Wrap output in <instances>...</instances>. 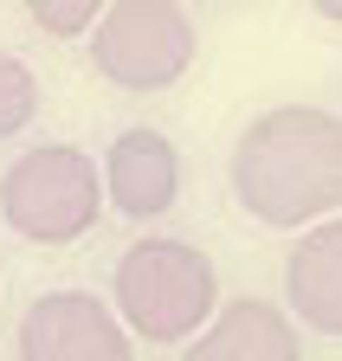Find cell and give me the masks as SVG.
<instances>
[{
    "label": "cell",
    "instance_id": "1",
    "mask_svg": "<svg viewBox=\"0 0 342 361\" xmlns=\"http://www.w3.org/2000/svg\"><path fill=\"white\" fill-rule=\"evenodd\" d=\"M233 200L259 226H317L342 207V123L317 104L259 110L233 142Z\"/></svg>",
    "mask_w": 342,
    "mask_h": 361
},
{
    "label": "cell",
    "instance_id": "7",
    "mask_svg": "<svg viewBox=\"0 0 342 361\" xmlns=\"http://www.w3.org/2000/svg\"><path fill=\"white\" fill-rule=\"evenodd\" d=\"M181 361H304V336L278 303L233 297L226 310H213V323L188 342Z\"/></svg>",
    "mask_w": 342,
    "mask_h": 361
},
{
    "label": "cell",
    "instance_id": "8",
    "mask_svg": "<svg viewBox=\"0 0 342 361\" xmlns=\"http://www.w3.org/2000/svg\"><path fill=\"white\" fill-rule=\"evenodd\" d=\"M284 303H291V323L317 336H342V219L304 226V239L284 258Z\"/></svg>",
    "mask_w": 342,
    "mask_h": 361
},
{
    "label": "cell",
    "instance_id": "10",
    "mask_svg": "<svg viewBox=\"0 0 342 361\" xmlns=\"http://www.w3.org/2000/svg\"><path fill=\"white\" fill-rule=\"evenodd\" d=\"M97 0H32L26 7V20L39 26V32H52V39H78V32H91L97 26Z\"/></svg>",
    "mask_w": 342,
    "mask_h": 361
},
{
    "label": "cell",
    "instance_id": "9",
    "mask_svg": "<svg viewBox=\"0 0 342 361\" xmlns=\"http://www.w3.org/2000/svg\"><path fill=\"white\" fill-rule=\"evenodd\" d=\"M32 110H39V78H32V65L13 59V52H0V142L20 135L32 123Z\"/></svg>",
    "mask_w": 342,
    "mask_h": 361
},
{
    "label": "cell",
    "instance_id": "6",
    "mask_svg": "<svg viewBox=\"0 0 342 361\" xmlns=\"http://www.w3.org/2000/svg\"><path fill=\"white\" fill-rule=\"evenodd\" d=\"M97 174H104V194L116 200V213H130V219H161L175 207V194H181V155L149 123L123 129Z\"/></svg>",
    "mask_w": 342,
    "mask_h": 361
},
{
    "label": "cell",
    "instance_id": "4",
    "mask_svg": "<svg viewBox=\"0 0 342 361\" xmlns=\"http://www.w3.org/2000/svg\"><path fill=\"white\" fill-rule=\"evenodd\" d=\"M194 45H200V32H194L188 7L123 0V7H104L91 26V65L116 90H168L194 65Z\"/></svg>",
    "mask_w": 342,
    "mask_h": 361
},
{
    "label": "cell",
    "instance_id": "3",
    "mask_svg": "<svg viewBox=\"0 0 342 361\" xmlns=\"http://www.w3.org/2000/svg\"><path fill=\"white\" fill-rule=\"evenodd\" d=\"M104 213V174L78 142H39L0 174V219L26 245H71Z\"/></svg>",
    "mask_w": 342,
    "mask_h": 361
},
{
    "label": "cell",
    "instance_id": "5",
    "mask_svg": "<svg viewBox=\"0 0 342 361\" xmlns=\"http://www.w3.org/2000/svg\"><path fill=\"white\" fill-rule=\"evenodd\" d=\"M20 361H136V342L104 297L46 290L20 316Z\"/></svg>",
    "mask_w": 342,
    "mask_h": 361
},
{
    "label": "cell",
    "instance_id": "2",
    "mask_svg": "<svg viewBox=\"0 0 342 361\" xmlns=\"http://www.w3.org/2000/svg\"><path fill=\"white\" fill-rule=\"evenodd\" d=\"M110 290H116L110 303L116 323L136 342H194L220 310V271L200 245L155 233L130 239V252L110 271Z\"/></svg>",
    "mask_w": 342,
    "mask_h": 361
}]
</instances>
